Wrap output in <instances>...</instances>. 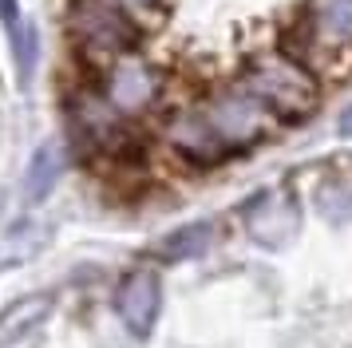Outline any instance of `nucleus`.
Here are the masks:
<instances>
[{
    "label": "nucleus",
    "mask_w": 352,
    "mask_h": 348,
    "mask_svg": "<svg viewBox=\"0 0 352 348\" xmlns=\"http://www.w3.org/2000/svg\"><path fill=\"white\" fill-rule=\"evenodd\" d=\"M159 301H162L159 277H155V273H146V269H139V273H131L127 281L119 285V297H115V305H119L123 325H127L135 336H146V332L155 329Z\"/></svg>",
    "instance_id": "obj_8"
},
{
    "label": "nucleus",
    "mask_w": 352,
    "mask_h": 348,
    "mask_svg": "<svg viewBox=\"0 0 352 348\" xmlns=\"http://www.w3.org/2000/svg\"><path fill=\"white\" fill-rule=\"evenodd\" d=\"M111 4H119L127 16H135V20H151V16L162 8V0H111Z\"/></svg>",
    "instance_id": "obj_12"
},
{
    "label": "nucleus",
    "mask_w": 352,
    "mask_h": 348,
    "mask_svg": "<svg viewBox=\"0 0 352 348\" xmlns=\"http://www.w3.org/2000/svg\"><path fill=\"white\" fill-rule=\"evenodd\" d=\"M64 28L76 56L91 67V76H103L119 56H131L143 44L139 20L111 0H67Z\"/></svg>",
    "instance_id": "obj_2"
},
{
    "label": "nucleus",
    "mask_w": 352,
    "mask_h": 348,
    "mask_svg": "<svg viewBox=\"0 0 352 348\" xmlns=\"http://www.w3.org/2000/svg\"><path fill=\"white\" fill-rule=\"evenodd\" d=\"M238 83L254 91L281 123H301L320 103V79L285 52H261L241 67Z\"/></svg>",
    "instance_id": "obj_3"
},
{
    "label": "nucleus",
    "mask_w": 352,
    "mask_h": 348,
    "mask_svg": "<svg viewBox=\"0 0 352 348\" xmlns=\"http://www.w3.org/2000/svg\"><path fill=\"white\" fill-rule=\"evenodd\" d=\"M99 91L111 103V111L127 123H139L151 111L159 107L162 99V72L159 63H151L146 56L131 52V56H119V60L99 76Z\"/></svg>",
    "instance_id": "obj_5"
},
{
    "label": "nucleus",
    "mask_w": 352,
    "mask_h": 348,
    "mask_svg": "<svg viewBox=\"0 0 352 348\" xmlns=\"http://www.w3.org/2000/svg\"><path fill=\"white\" fill-rule=\"evenodd\" d=\"M340 135H349V139H352V107L340 115Z\"/></svg>",
    "instance_id": "obj_13"
},
{
    "label": "nucleus",
    "mask_w": 352,
    "mask_h": 348,
    "mask_svg": "<svg viewBox=\"0 0 352 348\" xmlns=\"http://www.w3.org/2000/svg\"><path fill=\"white\" fill-rule=\"evenodd\" d=\"M281 52L313 76H340L352 60V0H305L301 20L281 36Z\"/></svg>",
    "instance_id": "obj_1"
},
{
    "label": "nucleus",
    "mask_w": 352,
    "mask_h": 348,
    "mask_svg": "<svg viewBox=\"0 0 352 348\" xmlns=\"http://www.w3.org/2000/svg\"><path fill=\"white\" fill-rule=\"evenodd\" d=\"M162 142H166L170 155H178L182 162H190V166H218V162H226V151L218 146L214 131L206 127L202 111L194 107V103L166 115V123H162Z\"/></svg>",
    "instance_id": "obj_6"
},
{
    "label": "nucleus",
    "mask_w": 352,
    "mask_h": 348,
    "mask_svg": "<svg viewBox=\"0 0 352 348\" xmlns=\"http://www.w3.org/2000/svg\"><path fill=\"white\" fill-rule=\"evenodd\" d=\"M56 178H60V155H56V146H40L36 158L28 162V198L40 202Z\"/></svg>",
    "instance_id": "obj_9"
},
{
    "label": "nucleus",
    "mask_w": 352,
    "mask_h": 348,
    "mask_svg": "<svg viewBox=\"0 0 352 348\" xmlns=\"http://www.w3.org/2000/svg\"><path fill=\"white\" fill-rule=\"evenodd\" d=\"M44 313H48V301H44V297H36L32 305H20V309H12V313L4 316L0 340H12V336H20L28 325H36V316H44Z\"/></svg>",
    "instance_id": "obj_11"
},
{
    "label": "nucleus",
    "mask_w": 352,
    "mask_h": 348,
    "mask_svg": "<svg viewBox=\"0 0 352 348\" xmlns=\"http://www.w3.org/2000/svg\"><path fill=\"white\" fill-rule=\"evenodd\" d=\"M194 107L202 111L206 127L214 131L218 146L226 151V158L241 155V151H254L257 142H265L281 127V119L273 115L254 91H245L241 83H230V87H214L206 91Z\"/></svg>",
    "instance_id": "obj_4"
},
{
    "label": "nucleus",
    "mask_w": 352,
    "mask_h": 348,
    "mask_svg": "<svg viewBox=\"0 0 352 348\" xmlns=\"http://www.w3.org/2000/svg\"><path fill=\"white\" fill-rule=\"evenodd\" d=\"M210 237H214V230L202 221V226H190V230H182V234L166 237L162 253H166L170 261H178V257H194V253H202V250L210 246Z\"/></svg>",
    "instance_id": "obj_10"
},
{
    "label": "nucleus",
    "mask_w": 352,
    "mask_h": 348,
    "mask_svg": "<svg viewBox=\"0 0 352 348\" xmlns=\"http://www.w3.org/2000/svg\"><path fill=\"white\" fill-rule=\"evenodd\" d=\"M245 230L254 241L261 246H285L289 237L297 234V206L289 198L285 190H270V194H261L250 210H245Z\"/></svg>",
    "instance_id": "obj_7"
}]
</instances>
